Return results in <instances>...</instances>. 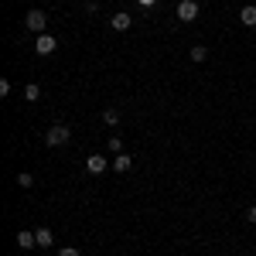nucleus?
Returning a JSON list of instances; mask_svg holds the SVG:
<instances>
[{
	"label": "nucleus",
	"instance_id": "9b49d317",
	"mask_svg": "<svg viewBox=\"0 0 256 256\" xmlns=\"http://www.w3.org/2000/svg\"><path fill=\"white\" fill-rule=\"evenodd\" d=\"M102 123H106V126H116V123H120V110H116V106L102 110Z\"/></svg>",
	"mask_w": 256,
	"mask_h": 256
},
{
	"label": "nucleus",
	"instance_id": "423d86ee",
	"mask_svg": "<svg viewBox=\"0 0 256 256\" xmlns=\"http://www.w3.org/2000/svg\"><path fill=\"white\" fill-rule=\"evenodd\" d=\"M110 24H113V31H130V24H134V20H130V14H126V10H120V14H113V18H110Z\"/></svg>",
	"mask_w": 256,
	"mask_h": 256
},
{
	"label": "nucleus",
	"instance_id": "f03ea898",
	"mask_svg": "<svg viewBox=\"0 0 256 256\" xmlns=\"http://www.w3.org/2000/svg\"><path fill=\"white\" fill-rule=\"evenodd\" d=\"M24 28L28 31H34V34H44L48 31V18H44V10H28V18H24Z\"/></svg>",
	"mask_w": 256,
	"mask_h": 256
},
{
	"label": "nucleus",
	"instance_id": "6e6552de",
	"mask_svg": "<svg viewBox=\"0 0 256 256\" xmlns=\"http://www.w3.org/2000/svg\"><path fill=\"white\" fill-rule=\"evenodd\" d=\"M18 246H20V250H31V246H38V236L28 232V229H20V232H18Z\"/></svg>",
	"mask_w": 256,
	"mask_h": 256
},
{
	"label": "nucleus",
	"instance_id": "f8f14e48",
	"mask_svg": "<svg viewBox=\"0 0 256 256\" xmlns=\"http://www.w3.org/2000/svg\"><path fill=\"white\" fill-rule=\"evenodd\" d=\"M34 236H38V246H41V250H48V246L55 242V236H52V229H38Z\"/></svg>",
	"mask_w": 256,
	"mask_h": 256
},
{
	"label": "nucleus",
	"instance_id": "a211bd4d",
	"mask_svg": "<svg viewBox=\"0 0 256 256\" xmlns=\"http://www.w3.org/2000/svg\"><path fill=\"white\" fill-rule=\"evenodd\" d=\"M246 218H250V222H256V205H250V208H246Z\"/></svg>",
	"mask_w": 256,
	"mask_h": 256
},
{
	"label": "nucleus",
	"instance_id": "4468645a",
	"mask_svg": "<svg viewBox=\"0 0 256 256\" xmlns=\"http://www.w3.org/2000/svg\"><path fill=\"white\" fill-rule=\"evenodd\" d=\"M18 184H20V188H31V184H34V174H31V171H20V174H18Z\"/></svg>",
	"mask_w": 256,
	"mask_h": 256
},
{
	"label": "nucleus",
	"instance_id": "0eeeda50",
	"mask_svg": "<svg viewBox=\"0 0 256 256\" xmlns=\"http://www.w3.org/2000/svg\"><path fill=\"white\" fill-rule=\"evenodd\" d=\"M239 20H242V28H256V7L253 4H246V7L239 10Z\"/></svg>",
	"mask_w": 256,
	"mask_h": 256
},
{
	"label": "nucleus",
	"instance_id": "2eb2a0df",
	"mask_svg": "<svg viewBox=\"0 0 256 256\" xmlns=\"http://www.w3.org/2000/svg\"><path fill=\"white\" fill-rule=\"evenodd\" d=\"M110 150H113V154H123V140H120V137H110Z\"/></svg>",
	"mask_w": 256,
	"mask_h": 256
},
{
	"label": "nucleus",
	"instance_id": "20e7f679",
	"mask_svg": "<svg viewBox=\"0 0 256 256\" xmlns=\"http://www.w3.org/2000/svg\"><path fill=\"white\" fill-rule=\"evenodd\" d=\"M195 18H198V4H195V0H181V4H178V20L192 24Z\"/></svg>",
	"mask_w": 256,
	"mask_h": 256
},
{
	"label": "nucleus",
	"instance_id": "39448f33",
	"mask_svg": "<svg viewBox=\"0 0 256 256\" xmlns=\"http://www.w3.org/2000/svg\"><path fill=\"white\" fill-rule=\"evenodd\" d=\"M106 168H110V160L102 158V154H92V158H86V171H89V174H102Z\"/></svg>",
	"mask_w": 256,
	"mask_h": 256
},
{
	"label": "nucleus",
	"instance_id": "1a4fd4ad",
	"mask_svg": "<svg viewBox=\"0 0 256 256\" xmlns=\"http://www.w3.org/2000/svg\"><path fill=\"white\" fill-rule=\"evenodd\" d=\"M113 168H116L120 174H126V171L134 168V158H130V154H116V158H113Z\"/></svg>",
	"mask_w": 256,
	"mask_h": 256
},
{
	"label": "nucleus",
	"instance_id": "aec40b11",
	"mask_svg": "<svg viewBox=\"0 0 256 256\" xmlns=\"http://www.w3.org/2000/svg\"><path fill=\"white\" fill-rule=\"evenodd\" d=\"M86 4H96V0H86Z\"/></svg>",
	"mask_w": 256,
	"mask_h": 256
},
{
	"label": "nucleus",
	"instance_id": "ddd939ff",
	"mask_svg": "<svg viewBox=\"0 0 256 256\" xmlns=\"http://www.w3.org/2000/svg\"><path fill=\"white\" fill-rule=\"evenodd\" d=\"M192 58H195V62H205V58H208V48H205V44H195V48H192Z\"/></svg>",
	"mask_w": 256,
	"mask_h": 256
},
{
	"label": "nucleus",
	"instance_id": "9d476101",
	"mask_svg": "<svg viewBox=\"0 0 256 256\" xmlns=\"http://www.w3.org/2000/svg\"><path fill=\"white\" fill-rule=\"evenodd\" d=\"M24 99H28V102H38V99H41V86H38V82L24 86Z\"/></svg>",
	"mask_w": 256,
	"mask_h": 256
},
{
	"label": "nucleus",
	"instance_id": "7ed1b4c3",
	"mask_svg": "<svg viewBox=\"0 0 256 256\" xmlns=\"http://www.w3.org/2000/svg\"><path fill=\"white\" fill-rule=\"evenodd\" d=\"M55 48H58V41L52 38V34H48V31H44V34H38V38H34V52H38V55H44V58H48V55H55Z\"/></svg>",
	"mask_w": 256,
	"mask_h": 256
},
{
	"label": "nucleus",
	"instance_id": "6ab92c4d",
	"mask_svg": "<svg viewBox=\"0 0 256 256\" xmlns=\"http://www.w3.org/2000/svg\"><path fill=\"white\" fill-rule=\"evenodd\" d=\"M140 7H154V4H158V0H137Z\"/></svg>",
	"mask_w": 256,
	"mask_h": 256
},
{
	"label": "nucleus",
	"instance_id": "f3484780",
	"mask_svg": "<svg viewBox=\"0 0 256 256\" xmlns=\"http://www.w3.org/2000/svg\"><path fill=\"white\" fill-rule=\"evenodd\" d=\"M58 256H82L76 246H65V250H58Z\"/></svg>",
	"mask_w": 256,
	"mask_h": 256
},
{
	"label": "nucleus",
	"instance_id": "f257e3e1",
	"mask_svg": "<svg viewBox=\"0 0 256 256\" xmlns=\"http://www.w3.org/2000/svg\"><path fill=\"white\" fill-rule=\"evenodd\" d=\"M72 140V130L65 126V123H55V126H48V134H44V144L48 147H65Z\"/></svg>",
	"mask_w": 256,
	"mask_h": 256
},
{
	"label": "nucleus",
	"instance_id": "dca6fc26",
	"mask_svg": "<svg viewBox=\"0 0 256 256\" xmlns=\"http://www.w3.org/2000/svg\"><path fill=\"white\" fill-rule=\"evenodd\" d=\"M7 96H10V82L0 79V99H7Z\"/></svg>",
	"mask_w": 256,
	"mask_h": 256
}]
</instances>
